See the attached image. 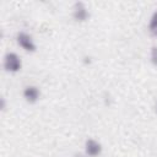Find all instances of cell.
Segmentation results:
<instances>
[{
    "instance_id": "6da1fadb",
    "label": "cell",
    "mask_w": 157,
    "mask_h": 157,
    "mask_svg": "<svg viewBox=\"0 0 157 157\" xmlns=\"http://www.w3.org/2000/svg\"><path fill=\"white\" fill-rule=\"evenodd\" d=\"M2 65H4V69L7 71V72H18L22 67V61H21V58L18 56V54L13 53V52H7L4 56V61H2Z\"/></svg>"
},
{
    "instance_id": "7a4b0ae2",
    "label": "cell",
    "mask_w": 157,
    "mask_h": 157,
    "mask_svg": "<svg viewBox=\"0 0 157 157\" xmlns=\"http://www.w3.org/2000/svg\"><path fill=\"white\" fill-rule=\"evenodd\" d=\"M16 42L27 53H34L37 50V45H36L32 36L27 32H23V31L18 32L16 36Z\"/></svg>"
},
{
    "instance_id": "3957f363",
    "label": "cell",
    "mask_w": 157,
    "mask_h": 157,
    "mask_svg": "<svg viewBox=\"0 0 157 157\" xmlns=\"http://www.w3.org/2000/svg\"><path fill=\"white\" fill-rule=\"evenodd\" d=\"M88 17H90V12L85 2L82 1L75 2L72 6V18L76 22H85L88 20Z\"/></svg>"
},
{
    "instance_id": "277c9868",
    "label": "cell",
    "mask_w": 157,
    "mask_h": 157,
    "mask_svg": "<svg viewBox=\"0 0 157 157\" xmlns=\"http://www.w3.org/2000/svg\"><path fill=\"white\" fill-rule=\"evenodd\" d=\"M83 150H85V153L88 156V157H98L101 153H102V145L99 141L94 140V139H87L85 141V145H83Z\"/></svg>"
},
{
    "instance_id": "5b68a950",
    "label": "cell",
    "mask_w": 157,
    "mask_h": 157,
    "mask_svg": "<svg viewBox=\"0 0 157 157\" xmlns=\"http://www.w3.org/2000/svg\"><path fill=\"white\" fill-rule=\"evenodd\" d=\"M22 96L26 102L28 103H36L40 97V90L34 85H28L23 88Z\"/></svg>"
},
{
    "instance_id": "8992f818",
    "label": "cell",
    "mask_w": 157,
    "mask_h": 157,
    "mask_svg": "<svg viewBox=\"0 0 157 157\" xmlns=\"http://www.w3.org/2000/svg\"><path fill=\"white\" fill-rule=\"evenodd\" d=\"M148 32L151 33V36L157 37V10L150 17V21H148Z\"/></svg>"
},
{
    "instance_id": "52a82bcc",
    "label": "cell",
    "mask_w": 157,
    "mask_h": 157,
    "mask_svg": "<svg viewBox=\"0 0 157 157\" xmlns=\"http://www.w3.org/2000/svg\"><path fill=\"white\" fill-rule=\"evenodd\" d=\"M150 60H151L152 65L157 67V47L156 45L152 47L150 50Z\"/></svg>"
},
{
    "instance_id": "ba28073f",
    "label": "cell",
    "mask_w": 157,
    "mask_h": 157,
    "mask_svg": "<svg viewBox=\"0 0 157 157\" xmlns=\"http://www.w3.org/2000/svg\"><path fill=\"white\" fill-rule=\"evenodd\" d=\"M74 157H88L86 153H75Z\"/></svg>"
},
{
    "instance_id": "9c48e42d",
    "label": "cell",
    "mask_w": 157,
    "mask_h": 157,
    "mask_svg": "<svg viewBox=\"0 0 157 157\" xmlns=\"http://www.w3.org/2000/svg\"><path fill=\"white\" fill-rule=\"evenodd\" d=\"M153 109H155V113L157 114V101L155 102V107H153Z\"/></svg>"
}]
</instances>
